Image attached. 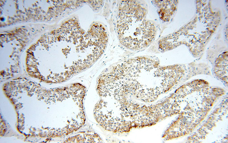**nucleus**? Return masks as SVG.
<instances>
[{
	"label": "nucleus",
	"instance_id": "f257e3e1",
	"mask_svg": "<svg viewBox=\"0 0 228 143\" xmlns=\"http://www.w3.org/2000/svg\"><path fill=\"white\" fill-rule=\"evenodd\" d=\"M121 4L118 24L120 39L138 47L147 44L154 37L156 29L146 19L145 9L134 1H123Z\"/></svg>",
	"mask_w": 228,
	"mask_h": 143
}]
</instances>
